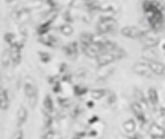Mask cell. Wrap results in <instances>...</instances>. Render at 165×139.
Listing matches in <instances>:
<instances>
[{"label":"cell","instance_id":"obj_1","mask_svg":"<svg viewBox=\"0 0 165 139\" xmlns=\"http://www.w3.org/2000/svg\"><path fill=\"white\" fill-rule=\"evenodd\" d=\"M121 33L127 38L136 39L141 37L145 33L135 26H125L121 29Z\"/></svg>","mask_w":165,"mask_h":139},{"label":"cell","instance_id":"obj_2","mask_svg":"<svg viewBox=\"0 0 165 139\" xmlns=\"http://www.w3.org/2000/svg\"><path fill=\"white\" fill-rule=\"evenodd\" d=\"M63 51L65 56L70 59H76L78 54L77 44L76 42H72L63 47Z\"/></svg>","mask_w":165,"mask_h":139},{"label":"cell","instance_id":"obj_3","mask_svg":"<svg viewBox=\"0 0 165 139\" xmlns=\"http://www.w3.org/2000/svg\"><path fill=\"white\" fill-rule=\"evenodd\" d=\"M97 62L99 67H103L109 64V63H113L116 57L113 54L109 53H103L98 54L97 57Z\"/></svg>","mask_w":165,"mask_h":139},{"label":"cell","instance_id":"obj_4","mask_svg":"<svg viewBox=\"0 0 165 139\" xmlns=\"http://www.w3.org/2000/svg\"><path fill=\"white\" fill-rule=\"evenodd\" d=\"M141 37H143V42L147 47H155L159 43V38L156 34L152 33H145Z\"/></svg>","mask_w":165,"mask_h":139},{"label":"cell","instance_id":"obj_5","mask_svg":"<svg viewBox=\"0 0 165 139\" xmlns=\"http://www.w3.org/2000/svg\"><path fill=\"white\" fill-rule=\"evenodd\" d=\"M115 21L112 18H106L102 19L101 23L98 26V29L100 30L102 33H106L108 32L115 27Z\"/></svg>","mask_w":165,"mask_h":139},{"label":"cell","instance_id":"obj_6","mask_svg":"<svg viewBox=\"0 0 165 139\" xmlns=\"http://www.w3.org/2000/svg\"><path fill=\"white\" fill-rule=\"evenodd\" d=\"M132 111L134 112L135 116L138 119L140 122L141 123H145L146 122V117L143 111V109L140 104L138 102H135L132 104L131 106Z\"/></svg>","mask_w":165,"mask_h":139},{"label":"cell","instance_id":"obj_7","mask_svg":"<svg viewBox=\"0 0 165 139\" xmlns=\"http://www.w3.org/2000/svg\"><path fill=\"white\" fill-rule=\"evenodd\" d=\"M133 71L138 75L141 76H146L150 75V69L148 68V64L143 63H138L134 64L133 67Z\"/></svg>","mask_w":165,"mask_h":139},{"label":"cell","instance_id":"obj_8","mask_svg":"<svg viewBox=\"0 0 165 139\" xmlns=\"http://www.w3.org/2000/svg\"><path fill=\"white\" fill-rule=\"evenodd\" d=\"M151 72L156 75H162L164 74V65L156 61H152L148 64Z\"/></svg>","mask_w":165,"mask_h":139},{"label":"cell","instance_id":"obj_9","mask_svg":"<svg viewBox=\"0 0 165 139\" xmlns=\"http://www.w3.org/2000/svg\"><path fill=\"white\" fill-rule=\"evenodd\" d=\"M124 130L129 133H133L136 128V123L133 119H129L123 123L122 125Z\"/></svg>","mask_w":165,"mask_h":139},{"label":"cell","instance_id":"obj_10","mask_svg":"<svg viewBox=\"0 0 165 139\" xmlns=\"http://www.w3.org/2000/svg\"><path fill=\"white\" fill-rule=\"evenodd\" d=\"M153 138H164V130L157 125H152L151 127Z\"/></svg>","mask_w":165,"mask_h":139},{"label":"cell","instance_id":"obj_11","mask_svg":"<svg viewBox=\"0 0 165 139\" xmlns=\"http://www.w3.org/2000/svg\"><path fill=\"white\" fill-rule=\"evenodd\" d=\"M142 56L144 59H148L149 61H155L156 58H157V55L156 52L154 50L150 49H146L143 51Z\"/></svg>","mask_w":165,"mask_h":139},{"label":"cell","instance_id":"obj_12","mask_svg":"<svg viewBox=\"0 0 165 139\" xmlns=\"http://www.w3.org/2000/svg\"><path fill=\"white\" fill-rule=\"evenodd\" d=\"M148 96L151 103L154 106H156L159 101V96L156 89L151 88L148 91Z\"/></svg>","mask_w":165,"mask_h":139},{"label":"cell","instance_id":"obj_13","mask_svg":"<svg viewBox=\"0 0 165 139\" xmlns=\"http://www.w3.org/2000/svg\"><path fill=\"white\" fill-rule=\"evenodd\" d=\"M106 95V91L104 89H95L91 91L90 96L94 100H100Z\"/></svg>","mask_w":165,"mask_h":139},{"label":"cell","instance_id":"obj_14","mask_svg":"<svg viewBox=\"0 0 165 139\" xmlns=\"http://www.w3.org/2000/svg\"><path fill=\"white\" fill-rule=\"evenodd\" d=\"M41 42L45 45L49 47H54L57 44L56 39L54 38L53 36H50V35L43 37L41 39Z\"/></svg>","mask_w":165,"mask_h":139},{"label":"cell","instance_id":"obj_15","mask_svg":"<svg viewBox=\"0 0 165 139\" xmlns=\"http://www.w3.org/2000/svg\"><path fill=\"white\" fill-rule=\"evenodd\" d=\"M44 105L46 109H47L49 111H53L54 109V105H53V101L51 98V97L49 95H47L44 99Z\"/></svg>","mask_w":165,"mask_h":139},{"label":"cell","instance_id":"obj_16","mask_svg":"<svg viewBox=\"0 0 165 139\" xmlns=\"http://www.w3.org/2000/svg\"><path fill=\"white\" fill-rule=\"evenodd\" d=\"M60 31L64 35L70 36L73 33L74 29L69 24H64L61 26Z\"/></svg>","mask_w":165,"mask_h":139},{"label":"cell","instance_id":"obj_17","mask_svg":"<svg viewBox=\"0 0 165 139\" xmlns=\"http://www.w3.org/2000/svg\"><path fill=\"white\" fill-rule=\"evenodd\" d=\"M74 91L76 95L82 96L85 95L88 92V89L84 86H81L79 85H76L74 88Z\"/></svg>","mask_w":165,"mask_h":139},{"label":"cell","instance_id":"obj_18","mask_svg":"<svg viewBox=\"0 0 165 139\" xmlns=\"http://www.w3.org/2000/svg\"><path fill=\"white\" fill-rule=\"evenodd\" d=\"M24 89H25V93L28 97L36 94L35 88L31 83L26 84Z\"/></svg>","mask_w":165,"mask_h":139},{"label":"cell","instance_id":"obj_19","mask_svg":"<svg viewBox=\"0 0 165 139\" xmlns=\"http://www.w3.org/2000/svg\"><path fill=\"white\" fill-rule=\"evenodd\" d=\"M18 117L19 121H21V123H23L26 121L27 117V111L24 107H21L19 109L18 112Z\"/></svg>","mask_w":165,"mask_h":139},{"label":"cell","instance_id":"obj_20","mask_svg":"<svg viewBox=\"0 0 165 139\" xmlns=\"http://www.w3.org/2000/svg\"><path fill=\"white\" fill-rule=\"evenodd\" d=\"M58 103L60 104V106L63 107H68L71 105L70 100L68 98H66L59 97L58 98Z\"/></svg>","mask_w":165,"mask_h":139},{"label":"cell","instance_id":"obj_21","mask_svg":"<svg viewBox=\"0 0 165 139\" xmlns=\"http://www.w3.org/2000/svg\"><path fill=\"white\" fill-rule=\"evenodd\" d=\"M135 95L140 102L143 103H146V99L145 98V96L143 95V93H142V91L140 90L139 89L136 90L135 92Z\"/></svg>","mask_w":165,"mask_h":139},{"label":"cell","instance_id":"obj_22","mask_svg":"<svg viewBox=\"0 0 165 139\" xmlns=\"http://www.w3.org/2000/svg\"><path fill=\"white\" fill-rule=\"evenodd\" d=\"M37 102V94H35L34 95H32L29 97V106L31 109H34L35 107L36 106V104Z\"/></svg>","mask_w":165,"mask_h":139},{"label":"cell","instance_id":"obj_23","mask_svg":"<svg viewBox=\"0 0 165 139\" xmlns=\"http://www.w3.org/2000/svg\"><path fill=\"white\" fill-rule=\"evenodd\" d=\"M117 100V97L114 93H111L110 95L108 96L107 99V102L109 105H112V104L114 103Z\"/></svg>","mask_w":165,"mask_h":139},{"label":"cell","instance_id":"obj_24","mask_svg":"<svg viewBox=\"0 0 165 139\" xmlns=\"http://www.w3.org/2000/svg\"><path fill=\"white\" fill-rule=\"evenodd\" d=\"M81 113V109L79 106H75L72 110L71 111V116L75 118L79 116V114Z\"/></svg>","mask_w":165,"mask_h":139},{"label":"cell","instance_id":"obj_25","mask_svg":"<svg viewBox=\"0 0 165 139\" xmlns=\"http://www.w3.org/2000/svg\"><path fill=\"white\" fill-rule=\"evenodd\" d=\"M40 59L41 60L44 62V63H47L48 61H50L51 57L49 56V54L48 53H40Z\"/></svg>","mask_w":165,"mask_h":139},{"label":"cell","instance_id":"obj_26","mask_svg":"<svg viewBox=\"0 0 165 139\" xmlns=\"http://www.w3.org/2000/svg\"><path fill=\"white\" fill-rule=\"evenodd\" d=\"M60 90H61V85L58 82H56L55 84L54 91L56 93H58L60 91Z\"/></svg>","mask_w":165,"mask_h":139},{"label":"cell","instance_id":"obj_27","mask_svg":"<svg viewBox=\"0 0 165 139\" xmlns=\"http://www.w3.org/2000/svg\"><path fill=\"white\" fill-rule=\"evenodd\" d=\"M98 117H97L96 116H94L89 120V123L90 124H93V123L97 122V121H98Z\"/></svg>","mask_w":165,"mask_h":139},{"label":"cell","instance_id":"obj_28","mask_svg":"<svg viewBox=\"0 0 165 139\" xmlns=\"http://www.w3.org/2000/svg\"><path fill=\"white\" fill-rule=\"evenodd\" d=\"M87 106H88V107L92 108V107H93V106H94V103H93L92 101H89L87 102Z\"/></svg>","mask_w":165,"mask_h":139},{"label":"cell","instance_id":"obj_29","mask_svg":"<svg viewBox=\"0 0 165 139\" xmlns=\"http://www.w3.org/2000/svg\"><path fill=\"white\" fill-rule=\"evenodd\" d=\"M65 68H66L65 65L64 64H62L61 65V67H60V72H63V71H65Z\"/></svg>","mask_w":165,"mask_h":139},{"label":"cell","instance_id":"obj_30","mask_svg":"<svg viewBox=\"0 0 165 139\" xmlns=\"http://www.w3.org/2000/svg\"><path fill=\"white\" fill-rule=\"evenodd\" d=\"M97 133L95 130H92L90 133V136H95V135H97Z\"/></svg>","mask_w":165,"mask_h":139},{"label":"cell","instance_id":"obj_31","mask_svg":"<svg viewBox=\"0 0 165 139\" xmlns=\"http://www.w3.org/2000/svg\"><path fill=\"white\" fill-rule=\"evenodd\" d=\"M5 1L7 2V3H12L13 2L14 0H5Z\"/></svg>","mask_w":165,"mask_h":139}]
</instances>
